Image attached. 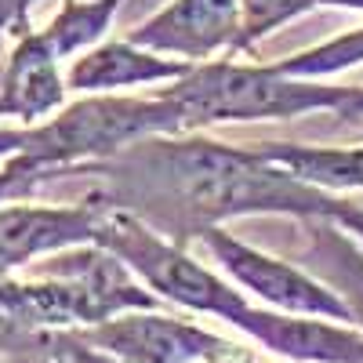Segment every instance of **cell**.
Listing matches in <instances>:
<instances>
[{"label": "cell", "instance_id": "cell-1", "mask_svg": "<svg viewBox=\"0 0 363 363\" xmlns=\"http://www.w3.org/2000/svg\"><path fill=\"white\" fill-rule=\"evenodd\" d=\"M91 171L109 178V189L99 193L113 207L142 218L178 247L196 244L229 218L287 215L338 222L352 207L265 160L258 145H225L196 131L153 135L113 160L91 164Z\"/></svg>", "mask_w": 363, "mask_h": 363}, {"label": "cell", "instance_id": "cell-2", "mask_svg": "<svg viewBox=\"0 0 363 363\" xmlns=\"http://www.w3.org/2000/svg\"><path fill=\"white\" fill-rule=\"evenodd\" d=\"M160 298L99 244L51 255L33 280L0 277V327L80 330L124 313H157Z\"/></svg>", "mask_w": 363, "mask_h": 363}, {"label": "cell", "instance_id": "cell-3", "mask_svg": "<svg viewBox=\"0 0 363 363\" xmlns=\"http://www.w3.org/2000/svg\"><path fill=\"white\" fill-rule=\"evenodd\" d=\"M363 84H320L287 77L277 66H247V62H203L193 66L160 95L174 99L186 113V131H200L207 124L229 120H291L309 113H338L345 120L356 116Z\"/></svg>", "mask_w": 363, "mask_h": 363}, {"label": "cell", "instance_id": "cell-4", "mask_svg": "<svg viewBox=\"0 0 363 363\" xmlns=\"http://www.w3.org/2000/svg\"><path fill=\"white\" fill-rule=\"evenodd\" d=\"M182 131H186V113L160 91L153 99H128L106 91L69 102L44 124L29 128V145L18 153V160L48 182L55 174L113 160L116 153L153 135Z\"/></svg>", "mask_w": 363, "mask_h": 363}, {"label": "cell", "instance_id": "cell-5", "mask_svg": "<svg viewBox=\"0 0 363 363\" xmlns=\"http://www.w3.org/2000/svg\"><path fill=\"white\" fill-rule=\"evenodd\" d=\"M95 244L106 247L109 255H116L157 298H167L189 313L218 316V320L240 327L244 335L262 309V306H251L233 284L215 277L207 265H200L186 247L171 244L167 236H160L142 218L128 215V211H120L113 203L102 215Z\"/></svg>", "mask_w": 363, "mask_h": 363}, {"label": "cell", "instance_id": "cell-6", "mask_svg": "<svg viewBox=\"0 0 363 363\" xmlns=\"http://www.w3.org/2000/svg\"><path fill=\"white\" fill-rule=\"evenodd\" d=\"M196 244H203V251L225 269V277L236 287L251 291L262 306L294 313V316H323V320L352 323L349 306L323 280H316L313 272L298 269L277 255H265V251L244 244V240H236L222 225L207 229Z\"/></svg>", "mask_w": 363, "mask_h": 363}, {"label": "cell", "instance_id": "cell-7", "mask_svg": "<svg viewBox=\"0 0 363 363\" xmlns=\"http://www.w3.org/2000/svg\"><path fill=\"white\" fill-rule=\"evenodd\" d=\"M109 200L91 193L80 203H26L8 200L0 203V277H11L15 269L62 255L69 247L95 244L102 215Z\"/></svg>", "mask_w": 363, "mask_h": 363}, {"label": "cell", "instance_id": "cell-8", "mask_svg": "<svg viewBox=\"0 0 363 363\" xmlns=\"http://www.w3.org/2000/svg\"><path fill=\"white\" fill-rule=\"evenodd\" d=\"M69 335L120 363H203L222 345H229V338L215 330L164 313H124Z\"/></svg>", "mask_w": 363, "mask_h": 363}, {"label": "cell", "instance_id": "cell-9", "mask_svg": "<svg viewBox=\"0 0 363 363\" xmlns=\"http://www.w3.org/2000/svg\"><path fill=\"white\" fill-rule=\"evenodd\" d=\"M240 29H244V0H171L164 11L128 29V40L203 66L218 51H240Z\"/></svg>", "mask_w": 363, "mask_h": 363}, {"label": "cell", "instance_id": "cell-10", "mask_svg": "<svg viewBox=\"0 0 363 363\" xmlns=\"http://www.w3.org/2000/svg\"><path fill=\"white\" fill-rule=\"evenodd\" d=\"M62 58L51 51L40 29L15 37L0 62V120H18V128H37L66 106Z\"/></svg>", "mask_w": 363, "mask_h": 363}, {"label": "cell", "instance_id": "cell-11", "mask_svg": "<svg viewBox=\"0 0 363 363\" xmlns=\"http://www.w3.org/2000/svg\"><path fill=\"white\" fill-rule=\"evenodd\" d=\"M189 69L193 62H186V58H164L160 51L138 48L124 37V40H106L73 58L66 84L69 91H84V95H106V91L135 84H174Z\"/></svg>", "mask_w": 363, "mask_h": 363}, {"label": "cell", "instance_id": "cell-12", "mask_svg": "<svg viewBox=\"0 0 363 363\" xmlns=\"http://www.w3.org/2000/svg\"><path fill=\"white\" fill-rule=\"evenodd\" d=\"M309 229V247L301 262L316 280H323L345 306L352 323L363 330V247L352 244L345 225L335 218H301Z\"/></svg>", "mask_w": 363, "mask_h": 363}, {"label": "cell", "instance_id": "cell-13", "mask_svg": "<svg viewBox=\"0 0 363 363\" xmlns=\"http://www.w3.org/2000/svg\"><path fill=\"white\" fill-rule=\"evenodd\" d=\"M258 153L272 164L287 167L301 182L330 193L363 189V145H294V142H265Z\"/></svg>", "mask_w": 363, "mask_h": 363}, {"label": "cell", "instance_id": "cell-14", "mask_svg": "<svg viewBox=\"0 0 363 363\" xmlns=\"http://www.w3.org/2000/svg\"><path fill=\"white\" fill-rule=\"evenodd\" d=\"M120 4L124 0H62V8L40 33L58 58H80L106 40Z\"/></svg>", "mask_w": 363, "mask_h": 363}, {"label": "cell", "instance_id": "cell-15", "mask_svg": "<svg viewBox=\"0 0 363 363\" xmlns=\"http://www.w3.org/2000/svg\"><path fill=\"white\" fill-rule=\"evenodd\" d=\"M363 62V29H352V33H342L327 44H316V48H306L291 58H277L280 73L287 77H301V80H327L342 69H352Z\"/></svg>", "mask_w": 363, "mask_h": 363}, {"label": "cell", "instance_id": "cell-16", "mask_svg": "<svg viewBox=\"0 0 363 363\" xmlns=\"http://www.w3.org/2000/svg\"><path fill=\"white\" fill-rule=\"evenodd\" d=\"M313 8H345L363 11V0H244V29H240V51H251L262 37L277 33L291 18Z\"/></svg>", "mask_w": 363, "mask_h": 363}, {"label": "cell", "instance_id": "cell-17", "mask_svg": "<svg viewBox=\"0 0 363 363\" xmlns=\"http://www.w3.org/2000/svg\"><path fill=\"white\" fill-rule=\"evenodd\" d=\"M0 352L8 363H80L62 330H22V327H0Z\"/></svg>", "mask_w": 363, "mask_h": 363}, {"label": "cell", "instance_id": "cell-18", "mask_svg": "<svg viewBox=\"0 0 363 363\" xmlns=\"http://www.w3.org/2000/svg\"><path fill=\"white\" fill-rule=\"evenodd\" d=\"M40 174L37 171H29L18 157L4 160V167H0V203H8V200H29L37 193L40 186Z\"/></svg>", "mask_w": 363, "mask_h": 363}, {"label": "cell", "instance_id": "cell-19", "mask_svg": "<svg viewBox=\"0 0 363 363\" xmlns=\"http://www.w3.org/2000/svg\"><path fill=\"white\" fill-rule=\"evenodd\" d=\"M40 4V0H0V37L11 33H26V29H33L29 26V11H33Z\"/></svg>", "mask_w": 363, "mask_h": 363}, {"label": "cell", "instance_id": "cell-20", "mask_svg": "<svg viewBox=\"0 0 363 363\" xmlns=\"http://www.w3.org/2000/svg\"><path fill=\"white\" fill-rule=\"evenodd\" d=\"M26 145H29V128H8V124H0V160L18 157Z\"/></svg>", "mask_w": 363, "mask_h": 363}, {"label": "cell", "instance_id": "cell-21", "mask_svg": "<svg viewBox=\"0 0 363 363\" xmlns=\"http://www.w3.org/2000/svg\"><path fill=\"white\" fill-rule=\"evenodd\" d=\"M203 363H265L262 356H255L251 349H244L240 342H229V345H222L215 356H207Z\"/></svg>", "mask_w": 363, "mask_h": 363}, {"label": "cell", "instance_id": "cell-22", "mask_svg": "<svg viewBox=\"0 0 363 363\" xmlns=\"http://www.w3.org/2000/svg\"><path fill=\"white\" fill-rule=\"evenodd\" d=\"M62 338H66V345H69V352L80 359V363H120V359H113V356H106V352H99V349H87L84 342H77L69 330H62Z\"/></svg>", "mask_w": 363, "mask_h": 363}, {"label": "cell", "instance_id": "cell-23", "mask_svg": "<svg viewBox=\"0 0 363 363\" xmlns=\"http://www.w3.org/2000/svg\"><path fill=\"white\" fill-rule=\"evenodd\" d=\"M338 225H345L349 233H356V240L363 244V207H356V203H352V207L345 211V215L338 218Z\"/></svg>", "mask_w": 363, "mask_h": 363}, {"label": "cell", "instance_id": "cell-24", "mask_svg": "<svg viewBox=\"0 0 363 363\" xmlns=\"http://www.w3.org/2000/svg\"><path fill=\"white\" fill-rule=\"evenodd\" d=\"M356 116H363V91H359V102H356Z\"/></svg>", "mask_w": 363, "mask_h": 363}, {"label": "cell", "instance_id": "cell-25", "mask_svg": "<svg viewBox=\"0 0 363 363\" xmlns=\"http://www.w3.org/2000/svg\"><path fill=\"white\" fill-rule=\"evenodd\" d=\"M0 363H8V359H4V352H0Z\"/></svg>", "mask_w": 363, "mask_h": 363}]
</instances>
